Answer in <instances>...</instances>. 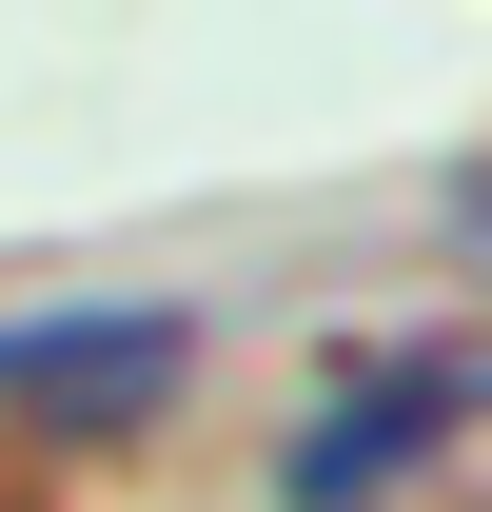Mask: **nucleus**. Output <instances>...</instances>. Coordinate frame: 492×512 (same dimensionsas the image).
Here are the masks:
<instances>
[{
    "label": "nucleus",
    "instance_id": "1",
    "mask_svg": "<svg viewBox=\"0 0 492 512\" xmlns=\"http://www.w3.org/2000/svg\"><path fill=\"white\" fill-rule=\"evenodd\" d=\"M473 414V335H394L355 394H315V434L276 453V512H394Z\"/></svg>",
    "mask_w": 492,
    "mask_h": 512
},
{
    "label": "nucleus",
    "instance_id": "2",
    "mask_svg": "<svg viewBox=\"0 0 492 512\" xmlns=\"http://www.w3.org/2000/svg\"><path fill=\"white\" fill-rule=\"evenodd\" d=\"M178 375H197V316H178V296L0 316V414H40V434H138V414H158Z\"/></svg>",
    "mask_w": 492,
    "mask_h": 512
}]
</instances>
